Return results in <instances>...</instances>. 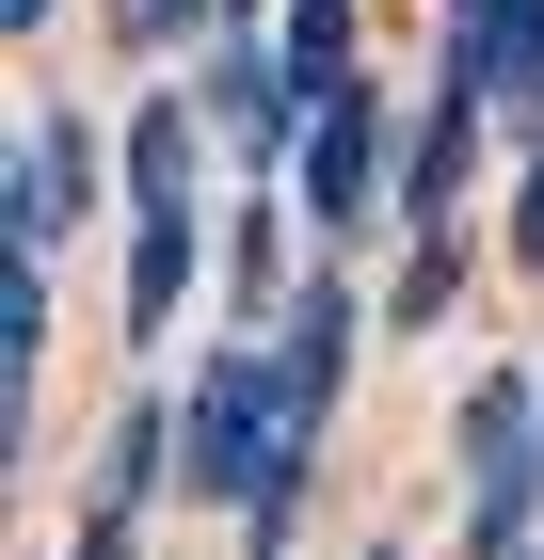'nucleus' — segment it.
I'll use <instances>...</instances> for the list:
<instances>
[{
	"mask_svg": "<svg viewBox=\"0 0 544 560\" xmlns=\"http://www.w3.org/2000/svg\"><path fill=\"white\" fill-rule=\"evenodd\" d=\"M512 257L544 272V144H529V176H512Z\"/></svg>",
	"mask_w": 544,
	"mask_h": 560,
	"instance_id": "obj_10",
	"label": "nucleus"
},
{
	"mask_svg": "<svg viewBox=\"0 0 544 560\" xmlns=\"http://www.w3.org/2000/svg\"><path fill=\"white\" fill-rule=\"evenodd\" d=\"M81 560H128V513H96V528H81Z\"/></svg>",
	"mask_w": 544,
	"mask_h": 560,
	"instance_id": "obj_12",
	"label": "nucleus"
},
{
	"mask_svg": "<svg viewBox=\"0 0 544 560\" xmlns=\"http://www.w3.org/2000/svg\"><path fill=\"white\" fill-rule=\"evenodd\" d=\"M304 448H321V417L289 400V369H273V352H209V369H193V400H176V480H193V497H224L256 545H289Z\"/></svg>",
	"mask_w": 544,
	"mask_h": 560,
	"instance_id": "obj_1",
	"label": "nucleus"
},
{
	"mask_svg": "<svg viewBox=\"0 0 544 560\" xmlns=\"http://www.w3.org/2000/svg\"><path fill=\"white\" fill-rule=\"evenodd\" d=\"M0 16H16V33H33V16H48V0H0Z\"/></svg>",
	"mask_w": 544,
	"mask_h": 560,
	"instance_id": "obj_13",
	"label": "nucleus"
},
{
	"mask_svg": "<svg viewBox=\"0 0 544 560\" xmlns=\"http://www.w3.org/2000/svg\"><path fill=\"white\" fill-rule=\"evenodd\" d=\"M464 176H481V96H464V81H432V113L401 129V209H417V224H449V209H464Z\"/></svg>",
	"mask_w": 544,
	"mask_h": 560,
	"instance_id": "obj_5",
	"label": "nucleus"
},
{
	"mask_svg": "<svg viewBox=\"0 0 544 560\" xmlns=\"http://www.w3.org/2000/svg\"><path fill=\"white\" fill-rule=\"evenodd\" d=\"M289 192H304V224H369V209H401V144H384V96H369V81H336L321 113H304Z\"/></svg>",
	"mask_w": 544,
	"mask_h": 560,
	"instance_id": "obj_2",
	"label": "nucleus"
},
{
	"mask_svg": "<svg viewBox=\"0 0 544 560\" xmlns=\"http://www.w3.org/2000/svg\"><path fill=\"white\" fill-rule=\"evenodd\" d=\"M273 369H289V400L321 417L336 369H352V289H304V304H289V337H273Z\"/></svg>",
	"mask_w": 544,
	"mask_h": 560,
	"instance_id": "obj_7",
	"label": "nucleus"
},
{
	"mask_svg": "<svg viewBox=\"0 0 544 560\" xmlns=\"http://www.w3.org/2000/svg\"><path fill=\"white\" fill-rule=\"evenodd\" d=\"M449 289H464V241L417 224V257H401V320H449Z\"/></svg>",
	"mask_w": 544,
	"mask_h": 560,
	"instance_id": "obj_9",
	"label": "nucleus"
},
{
	"mask_svg": "<svg viewBox=\"0 0 544 560\" xmlns=\"http://www.w3.org/2000/svg\"><path fill=\"white\" fill-rule=\"evenodd\" d=\"M512 560H529V545H512Z\"/></svg>",
	"mask_w": 544,
	"mask_h": 560,
	"instance_id": "obj_14",
	"label": "nucleus"
},
{
	"mask_svg": "<svg viewBox=\"0 0 544 560\" xmlns=\"http://www.w3.org/2000/svg\"><path fill=\"white\" fill-rule=\"evenodd\" d=\"M0 209H16V241H65V224L96 209V129H81V113H33V144H16V192H0Z\"/></svg>",
	"mask_w": 544,
	"mask_h": 560,
	"instance_id": "obj_4",
	"label": "nucleus"
},
{
	"mask_svg": "<svg viewBox=\"0 0 544 560\" xmlns=\"http://www.w3.org/2000/svg\"><path fill=\"white\" fill-rule=\"evenodd\" d=\"M176 304H193V192H161V209L128 224V320H144V337H161Z\"/></svg>",
	"mask_w": 544,
	"mask_h": 560,
	"instance_id": "obj_6",
	"label": "nucleus"
},
{
	"mask_svg": "<svg viewBox=\"0 0 544 560\" xmlns=\"http://www.w3.org/2000/svg\"><path fill=\"white\" fill-rule=\"evenodd\" d=\"M449 81L544 144V0H464L449 16Z\"/></svg>",
	"mask_w": 544,
	"mask_h": 560,
	"instance_id": "obj_3",
	"label": "nucleus"
},
{
	"mask_svg": "<svg viewBox=\"0 0 544 560\" xmlns=\"http://www.w3.org/2000/svg\"><path fill=\"white\" fill-rule=\"evenodd\" d=\"M176 480V417H113V465H96V513H144Z\"/></svg>",
	"mask_w": 544,
	"mask_h": 560,
	"instance_id": "obj_8",
	"label": "nucleus"
},
{
	"mask_svg": "<svg viewBox=\"0 0 544 560\" xmlns=\"http://www.w3.org/2000/svg\"><path fill=\"white\" fill-rule=\"evenodd\" d=\"M128 16H144V33H209L224 0H128Z\"/></svg>",
	"mask_w": 544,
	"mask_h": 560,
	"instance_id": "obj_11",
	"label": "nucleus"
}]
</instances>
